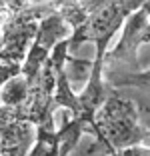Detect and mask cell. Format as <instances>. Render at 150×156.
I'll return each mask as SVG.
<instances>
[{
  "label": "cell",
  "mask_w": 150,
  "mask_h": 156,
  "mask_svg": "<svg viewBox=\"0 0 150 156\" xmlns=\"http://www.w3.org/2000/svg\"><path fill=\"white\" fill-rule=\"evenodd\" d=\"M0 44H2V36H0Z\"/></svg>",
  "instance_id": "obj_5"
},
{
  "label": "cell",
  "mask_w": 150,
  "mask_h": 156,
  "mask_svg": "<svg viewBox=\"0 0 150 156\" xmlns=\"http://www.w3.org/2000/svg\"><path fill=\"white\" fill-rule=\"evenodd\" d=\"M98 140H94L88 154H108L114 148L132 144H148V120L146 110L140 112L134 102L124 98L120 92L112 90L94 114Z\"/></svg>",
  "instance_id": "obj_2"
},
{
  "label": "cell",
  "mask_w": 150,
  "mask_h": 156,
  "mask_svg": "<svg viewBox=\"0 0 150 156\" xmlns=\"http://www.w3.org/2000/svg\"><path fill=\"white\" fill-rule=\"evenodd\" d=\"M144 2L146 0H104V2H100L82 22L70 28V34L66 36L68 52L84 42H94L96 52L104 54L106 46L110 44L114 34L120 30L124 20Z\"/></svg>",
  "instance_id": "obj_3"
},
{
  "label": "cell",
  "mask_w": 150,
  "mask_h": 156,
  "mask_svg": "<svg viewBox=\"0 0 150 156\" xmlns=\"http://www.w3.org/2000/svg\"><path fill=\"white\" fill-rule=\"evenodd\" d=\"M106 156H150V148L148 144H132L124 148H114Z\"/></svg>",
  "instance_id": "obj_4"
},
{
  "label": "cell",
  "mask_w": 150,
  "mask_h": 156,
  "mask_svg": "<svg viewBox=\"0 0 150 156\" xmlns=\"http://www.w3.org/2000/svg\"><path fill=\"white\" fill-rule=\"evenodd\" d=\"M122 36L112 50L102 54L100 72L102 80L112 88L134 86L140 90H148L150 72L142 70L138 62V48L148 44L150 40V6L146 0L124 20Z\"/></svg>",
  "instance_id": "obj_1"
}]
</instances>
